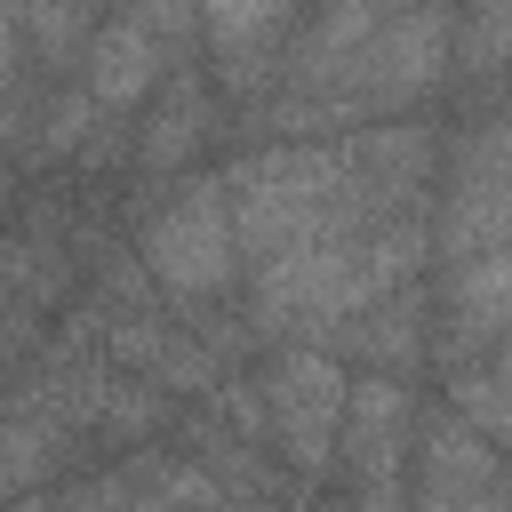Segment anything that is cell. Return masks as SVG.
I'll return each instance as SVG.
<instances>
[{"label":"cell","instance_id":"5b68a950","mask_svg":"<svg viewBox=\"0 0 512 512\" xmlns=\"http://www.w3.org/2000/svg\"><path fill=\"white\" fill-rule=\"evenodd\" d=\"M224 120H232V104L208 88L200 56L168 64V80L128 112V184H160V176L200 168V152L224 136Z\"/></svg>","mask_w":512,"mask_h":512},{"label":"cell","instance_id":"7a4b0ae2","mask_svg":"<svg viewBox=\"0 0 512 512\" xmlns=\"http://www.w3.org/2000/svg\"><path fill=\"white\" fill-rule=\"evenodd\" d=\"M416 376L392 368H352L344 384V424H336V456H328V504L336 512H400L408 488V448H416Z\"/></svg>","mask_w":512,"mask_h":512},{"label":"cell","instance_id":"8992f818","mask_svg":"<svg viewBox=\"0 0 512 512\" xmlns=\"http://www.w3.org/2000/svg\"><path fill=\"white\" fill-rule=\"evenodd\" d=\"M296 24H304V0H192V48L208 88L224 104H248L272 80Z\"/></svg>","mask_w":512,"mask_h":512},{"label":"cell","instance_id":"277c9868","mask_svg":"<svg viewBox=\"0 0 512 512\" xmlns=\"http://www.w3.org/2000/svg\"><path fill=\"white\" fill-rule=\"evenodd\" d=\"M400 512H504V448L480 440L472 424H456L440 400H424Z\"/></svg>","mask_w":512,"mask_h":512},{"label":"cell","instance_id":"ba28073f","mask_svg":"<svg viewBox=\"0 0 512 512\" xmlns=\"http://www.w3.org/2000/svg\"><path fill=\"white\" fill-rule=\"evenodd\" d=\"M0 512H56V488H32V496H0Z\"/></svg>","mask_w":512,"mask_h":512},{"label":"cell","instance_id":"6da1fadb","mask_svg":"<svg viewBox=\"0 0 512 512\" xmlns=\"http://www.w3.org/2000/svg\"><path fill=\"white\" fill-rule=\"evenodd\" d=\"M120 240H128V256L144 264V280H152L168 304H184V312H192V304H224V296H240V280H248L216 168H184V176L136 184Z\"/></svg>","mask_w":512,"mask_h":512},{"label":"cell","instance_id":"52a82bcc","mask_svg":"<svg viewBox=\"0 0 512 512\" xmlns=\"http://www.w3.org/2000/svg\"><path fill=\"white\" fill-rule=\"evenodd\" d=\"M432 376H440V408L456 416V424H472L480 440H512V392H504V344L496 352H440L432 360Z\"/></svg>","mask_w":512,"mask_h":512},{"label":"cell","instance_id":"3957f363","mask_svg":"<svg viewBox=\"0 0 512 512\" xmlns=\"http://www.w3.org/2000/svg\"><path fill=\"white\" fill-rule=\"evenodd\" d=\"M256 400H264V448L280 456L288 480L328 488V456H336V424H344V384L352 368L320 344H264V360H248Z\"/></svg>","mask_w":512,"mask_h":512}]
</instances>
